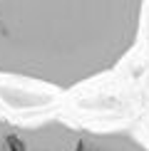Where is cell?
I'll return each mask as SVG.
<instances>
[{"instance_id":"cell-1","label":"cell","mask_w":149,"mask_h":151,"mask_svg":"<svg viewBox=\"0 0 149 151\" xmlns=\"http://www.w3.org/2000/svg\"><path fill=\"white\" fill-rule=\"evenodd\" d=\"M144 0H0V74L74 89L122 65Z\"/></svg>"},{"instance_id":"cell-2","label":"cell","mask_w":149,"mask_h":151,"mask_svg":"<svg viewBox=\"0 0 149 151\" xmlns=\"http://www.w3.org/2000/svg\"><path fill=\"white\" fill-rule=\"evenodd\" d=\"M0 151H149V146L122 129H85L60 119L15 124L0 116Z\"/></svg>"}]
</instances>
